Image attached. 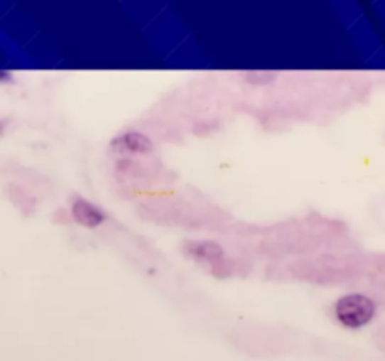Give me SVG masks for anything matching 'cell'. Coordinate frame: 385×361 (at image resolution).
Returning a JSON list of instances; mask_svg holds the SVG:
<instances>
[{"label": "cell", "mask_w": 385, "mask_h": 361, "mask_svg": "<svg viewBox=\"0 0 385 361\" xmlns=\"http://www.w3.org/2000/svg\"><path fill=\"white\" fill-rule=\"evenodd\" d=\"M335 318L346 330H361L372 322L376 314V303L364 293H346L335 303Z\"/></svg>", "instance_id": "6da1fadb"}, {"label": "cell", "mask_w": 385, "mask_h": 361, "mask_svg": "<svg viewBox=\"0 0 385 361\" xmlns=\"http://www.w3.org/2000/svg\"><path fill=\"white\" fill-rule=\"evenodd\" d=\"M109 149L119 154H148L154 151L153 139L143 132H124L111 139Z\"/></svg>", "instance_id": "7a4b0ae2"}, {"label": "cell", "mask_w": 385, "mask_h": 361, "mask_svg": "<svg viewBox=\"0 0 385 361\" xmlns=\"http://www.w3.org/2000/svg\"><path fill=\"white\" fill-rule=\"evenodd\" d=\"M72 217L83 228H98L106 222V212L98 208L96 203L85 200V198H75L72 202Z\"/></svg>", "instance_id": "3957f363"}, {"label": "cell", "mask_w": 385, "mask_h": 361, "mask_svg": "<svg viewBox=\"0 0 385 361\" xmlns=\"http://www.w3.org/2000/svg\"><path fill=\"white\" fill-rule=\"evenodd\" d=\"M183 252H185L188 258L207 262V264H211V266H217V264H220V262L226 258L224 249H222L218 243H215V241H188V243L183 247Z\"/></svg>", "instance_id": "277c9868"}, {"label": "cell", "mask_w": 385, "mask_h": 361, "mask_svg": "<svg viewBox=\"0 0 385 361\" xmlns=\"http://www.w3.org/2000/svg\"><path fill=\"white\" fill-rule=\"evenodd\" d=\"M244 80L250 83H271L276 80V72H265V70H254V72H243Z\"/></svg>", "instance_id": "5b68a950"}, {"label": "cell", "mask_w": 385, "mask_h": 361, "mask_svg": "<svg viewBox=\"0 0 385 361\" xmlns=\"http://www.w3.org/2000/svg\"><path fill=\"white\" fill-rule=\"evenodd\" d=\"M6 81H11V72L0 70V83H6Z\"/></svg>", "instance_id": "8992f818"}]
</instances>
